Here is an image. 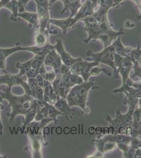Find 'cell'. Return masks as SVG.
Returning <instances> with one entry per match:
<instances>
[{
  "label": "cell",
  "instance_id": "cell-28",
  "mask_svg": "<svg viewBox=\"0 0 141 158\" xmlns=\"http://www.w3.org/2000/svg\"><path fill=\"white\" fill-rule=\"evenodd\" d=\"M35 79L38 85L43 88L44 83V79L43 78V77L41 75H40L39 74H38L37 76L35 77Z\"/></svg>",
  "mask_w": 141,
  "mask_h": 158
},
{
  "label": "cell",
  "instance_id": "cell-38",
  "mask_svg": "<svg viewBox=\"0 0 141 158\" xmlns=\"http://www.w3.org/2000/svg\"><path fill=\"white\" fill-rule=\"evenodd\" d=\"M49 1V4H50V6L51 7V6H53L54 4L58 0H48Z\"/></svg>",
  "mask_w": 141,
  "mask_h": 158
},
{
  "label": "cell",
  "instance_id": "cell-16",
  "mask_svg": "<svg viewBox=\"0 0 141 158\" xmlns=\"http://www.w3.org/2000/svg\"><path fill=\"white\" fill-rule=\"evenodd\" d=\"M63 4V9L61 11L62 14H64L66 11L70 12V17L75 16L81 6L82 5V0H59Z\"/></svg>",
  "mask_w": 141,
  "mask_h": 158
},
{
  "label": "cell",
  "instance_id": "cell-36",
  "mask_svg": "<svg viewBox=\"0 0 141 158\" xmlns=\"http://www.w3.org/2000/svg\"><path fill=\"white\" fill-rule=\"evenodd\" d=\"M102 131H102V128H100V127H97V128H96V129H95V132H96V133H97V135L101 134Z\"/></svg>",
  "mask_w": 141,
  "mask_h": 158
},
{
  "label": "cell",
  "instance_id": "cell-3",
  "mask_svg": "<svg viewBox=\"0 0 141 158\" xmlns=\"http://www.w3.org/2000/svg\"><path fill=\"white\" fill-rule=\"evenodd\" d=\"M94 79L88 82H83L80 85H76L70 90L66 95V100L68 106L72 108L77 106L86 113L90 112L89 108L86 107L88 95L94 86Z\"/></svg>",
  "mask_w": 141,
  "mask_h": 158
},
{
  "label": "cell",
  "instance_id": "cell-42",
  "mask_svg": "<svg viewBox=\"0 0 141 158\" xmlns=\"http://www.w3.org/2000/svg\"></svg>",
  "mask_w": 141,
  "mask_h": 158
},
{
  "label": "cell",
  "instance_id": "cell-37",
  "mask_svg": "<svg viewBox=\"0 0 141 158\" xmlns=\"http://www.w3.org/2000/svg\"><path fill=\"white\" fill-rule=\"evenodd\" d=\"M95 131V129L94 127H90L89 129V132L91 135H93V133H94Z\"/></svg>",
  "mask_w": 141,
  "mask_h": 158
},
{
  "label": "cell",
  "instance_id": "cell-14",
  "mask_svg": "<svg viewBox=\"0 0 141 158\" xmlns=\"http://www.w3.org/2000/svg\"><path fill=\"white\" fill-rule=\"evenodd\" d=\"M61 74H63L66 85V95L73 86L76 85H80L84 82L82 77L78 75L72 73L70 72V70L68 71V72Z\"/></svg>",
  "mask_w": 141,
  "mask_h": 158
},
{
  "label": "cell",
  "instance_id": "cell-1",
  "mask_svg": "<svg viewBox=\"0 0 141 158\" xmlns=\"http://www.w3.org/2000/svg\"><path fill=\"white\" fill-rule=\"evenodd\" d=\"M98 9L95 11L93 16L98 27L93 40H98L103 44L104 48L112 44L118 36L124 34L123 29L116 31L111 27L107 19V13L110 8L113 7V0H100Z\"/></svg>",
  "mask_w": 141,
  "mask_h": 158
},
{
  "label": "cell",
  "instance_id": "cell-22",
  "mask_svg": "<svg viewBox=\"0 0 141 158\" xmlns=\"http://www.w3.org/2000/svg\"><path fill=\"white\" fill-rule=\"evenodd\" d=\"M38 112V110L31 109L25 115H24V118L23 124L21 128L22 134H23L25 131H26L27 126H29L31 122L34 121V118Z\"/></svg>",
  "mask_w": 141,
  "mask_h": 158
},
{
  "label": "cell",
  "instance_id": "cell-31",
  "mask_svg": "<svg viewBox=\"0 0 141 158\" xmlns=\"http://www.w3.org/2000/svg\"><path fill=\"white\" fill-rule=\"evenodd\" d=\"M2 108V103H0V135L2 136L3 135V125L2 123V119L1 117V111Z\"/></svg>",
  "mask_w": 141,
  "mask_h": 158
},
{
  "label": "cell",
  "instance_id": "cell-30",
  "mask_svg": "<svg viewBox=\"0 0 141 158\" xmlns=\"http://www.w3.org/2000/svg\"><path fill=\"white\" fill-rule=\"evenodd\" d=\"M133 2H134L136 4V6H137L138 9L139 10V15L137 18V20L138 21L141 20V0H131Z\"/></svg>",
  "mask_w": 141,
  "mask_h": 158
},
{
  "label": "cell",
  "instance_id": "cell-4",
  "mask_svg": "<svg viewBox=\"0 0 141 158\" xmlns=\"http://www.w3.org/2000/svg\"><path fill=\"white\" fill-rule=\"evenodd\" d=\"M54 49V46L50 43L44 47H37L36 45L30 47H23L21 43L17 42L15 47L10 48H0V69L6 71V60L7 58L18 51H28L35 54H47L50 51Z\"/></svg>",
  "mask_w": 141,
  "mask_h": 158
},
{
  "label": "cell",
  "instance_id": "cell-6",
  "mask_svg": "<svg viewBox=\"0 0 141 158\" xmlns=\"http://www.w3.org/2000/svg\"><path fill=\"white\" fill-rule=\"evenodd\" d=\"M36 4L37 13L39 22V30L44 32L48 30L50 34H57V30H53L50 27V4L48 0H34Z\"/></svg>",
  "mask_w": 141,
  "mask_h": 158
},
{
  "label": "cell",
  "instance_id": "cell-26",
  "mask_svg": "<svg viewBox=\"0 0 141 158\" xmlns=\"http://www.w3.org/2000/svg\"><path fill=\"white\" fill-rule=\"evenodd\" d=\"M56 74L53 70L48 71L45 73L44 76H43V78L45 81H48L49 82L52 83L54 80L56 79Z\"/></svg>",
  "mask_w": 141,
  "mask_h": 158
},
{
  "label": "cell",
  "instance_id": "cell-17",
  "mask_svg": "<svg viewBox=\"0 0 141 158\" xmlns=\"http://www.w3.org/2000/svg\"><path fill=\"white\" fill-rule=\"evenodd\" d=\"M18 17L25 20L28 23L29 28H33L35 31L39 29V22L37 12L24 11L18 15Z\"/></svg>",
  "mask_w": 141,
  "mask_h": 158
},
{
  "label": "cell",
  "instance_id": "cell-34",
  "mask_svg": "<svg viewBox=\"0 0 141 158\" xmlns=\"http://www.w3.org/2000/svg\"><path fill=\"white\" fill-rule=\"evenodd\" d=\"M18 1L19 3L22 4H23L24 6H26L27 4L30 0H18Z\"/></svg>",
  "mask_w": 141,
  "mask_h": 158
},
{
  "label": "cell",
  "instance_id": "cell-25",
  "mask_svg": "<svg viewBox=\"0 0 141 158\" xmlns=\"http://www.w3.org/2000/svg\"><path fill=\"white\" fill-rule=\"evenodd\" d=\"M33 97L34 99L39 100H43L44 99V89L41 86H36L34 91L33 93Z\"/></svg>",
  "mask_w": 141,
  "mask_h": 158
},
{
  "label": "cell",
  "instance_id": "cell-39",
  "mask_svg": "<svg viewBox=\"0 0 141 158\" xmlns=\"http://www.w3.org/2000/svg\"><path fill=\"white\" fill-rule=\"evenodd\" d=\"M4 99H3V98H2V95L0 94V103H2L3 102V101Z\"/></svg>",
  "mask_w": 141,
  "mask_h": 158
},
{
  "label": "cell",
  "instance_id": "cell-2",
  "mask_svg": "<svg viewBox=\"0 0 141 158\" xmlns=\"http://www.w3.org/2000/svg\"><path fill=\"white\" fill-rule=\"evenodd\" d=\"M12 88L6 86L3 90H0V94L4 100L9 102V106L11 107L12 111L9 113L10 123H12L16 116L24 115L31 110L34 98L25 94L23 95H15L12 92Z\"/></svg>",
  "mask_w": 141,
  "mask_h": 158
},
{
  "label": "cell",
  "instance_id": "cell-20",
  "mask_svg": "<svg viewBox=\"0 0 141 158\" xmlns=\"http://www.w3.org/2000/svg\"><path fill=\"white\" fill-rule=\"evenodd\" d=\"M50 33L48 30H46L44 32H42L39 30L35 31V34L34 37L35 45L37 47H44L47 45L49 42V36Z\"/></svg>",
  "mask_w": 141,
  "mask_h": 158
},
{
  "label": "cell",
  "instance_id": "cell-15",
  "mask_svg": "<svg viewBox=\"0 0 141 158\" xmlns=\"http://www.w3.org/2000/svg\"><path fill=\"white\" fill-rule=\"evenodd\" d=\"M54 106L65 117L67 120L69 121L73 118L75 111L68 106L66 99L60 98Z\"/></svg>",
  "mask_w": 141,
  "mask_h": 158
},
{
  "label": "cell",
  "instance_id": "cell-32",
  "mask_svg": "<svg viewBox=\"0 0 141 158\" xmlns=\"http://www.w3.org/2000/svg\"><path fill=\"white\" fill-rule=\"evenodd\" d=\"M104 154L100 151H97L91 155V156L89 158H103Z\"/></svg>",
  "mask_w": 141,
  "mask_h": 158
},
{
  "label": "cell",
  "instance_id": "cell-7",
  "mask_svg": "<svg viewBox=\"0 0 141 158\" xmlns=\"http://www.w3.org/2000/svg\"><path fill=\"white\" fill-rule=\"evenodd\" d=\"M26 133L29 139V149L32 158H43V150L45 146V137L42 132L35 133L28 127Z\"/></svg>",
  "mask_w": 141,
  "mask_h": 158
},
{
  "label": "cell",
  "instance_id": "cell-24",
  "mask_svg": "<svg viewBox=\"0 0 141 158\" xmlns=\"http://www.w3.org/2000/svg\"><path fill=\"white\" fill-rule=\"evenodd\" d=\"M47 54H35L32 58V68L39 71V69L44 65V60Z\"/></svg>",
  "mask_w": 141,
  "mask_h": 158
},
{
  "label": "cell",
  "instance_id": "cell-40",
  "mask_svg": "<svg viewBox=\"0 0 141 158\" xmlns=\"http://www.w3.org/2000/svg\"><path fill=\"white\" fill-rule=\"evenodd\" d=\"M7 158V156H2L0 155V158Z\"/></svg>",
  "mask_w": 141,
  "mask_h": 158
},
{
  "label": "cell",
  "instance_id": "cell-35",
  "mask_svg": "<svg viewBox=\"0 0 141 158\" xmlns=\"http://www.w3.org/2000/svg\"><path fill=\"white\" fill-rule=\"evenodd\" d=\"M89 1L92 2V4H93L94 6H96L97 7L98 6V3H99V1H100V0H89Z\"/></svg>",
  "mask_w": 141,
  "mask_h": 158
},
{
  "label": "cell",
  "instance_id": "cell-8",
  "mask_svg": "<svg viewBox=\"0 0 141 158\" xmlns=\"http://www.w3.org/2000/svg\"><path fill=\"white\" fill-rule=\"evenodd\" d=\"M100 63L95 61H82L75 63L70 67V72L82 77L84 82L89 81L91 77V71L93 68L99 66Z\"/></svg>",
  "mask_w": 141,
  "mask_h": 158
},
{
  "label": "cell",
  "instance_id": "cell-29",
  "mask_svg": "<svg viewBox=\"0 0 141 158\" xmlns=\"http://www.w3.org/2000/svg\"><path fill=\"white\" fill-rule=\"evenodd\" d=\"M38 74H39V72L37 70L32 68L31 69L30 71L27 73L26 76H27V78H35Z\"/></svg>",
  "mask_w": 141,
  "mask_h": 158
},
{
  "label": "cell",
  "instance_id": "cell-27",
  "mask_svg": "<svg viewBox=\"0 0 141 158\" xmlns=\"http://www.w3.org/2000/svg\"><path fill=\"white\" fill-rule=\"evenodd\" d=\"M27 82L28 83L29 86L31 90V91L32 92L33 96V92L34 91V90H35L36 88V86H38V84L36 83V81L35 78H27Z\"/></svg>",
  "mask_w": 141,
  "mask_h": 158
},
{
  "label": "cell",
  "instance_id": "cell-13",
  "mask_svg": "<svg viewBox=\"0 0 141 158\" xmlns=\"http://www.w3.org/2000/svg\"><path fill=\"white\" fill-rule=\"evenodd\" d=\"M96 7L97 6L92 4V2L89 0H86L85 2L82 3V5L75 16L73 17L75 24L83 19L85 18L93 15L95 11V9Z\"/></svg>",
  "mask_w": 141,
  "mask_h": 158
},
{
  "label": "cell",
  "instance_id": "cell-9",
  "mask_svg": "<svg viewBox=\"0 0 141 158\" xmlns=\"http://www.w3.org/2000/svg\"><path fill=\"white\" fill-rule=\"evenodd\" d=\"M3 72L4 74L0 75V85H6L11 88L14 86H21L24 90L25 94L32 96V92L28 83L24 81L22 77H19L18 74L9 73L6 71H3Z\"/></svg>",
  "mask_w": 141,
  "mask_h": 158
},
{
  "label": "cell",
  "instance_id": "cell-5",
  "mask_svg": "<svg viewBox=\"0 0 141 158\" xmlns=\"http://www.w3.org/2000/svg\"><path fill=\"white\" fill-rule=\"evenodd\" d=\"M115 52V50L114 45L112 43L111 45L106 48H104L103 50L101 52L95 53L89 50H88L86 54L89 57V59H91V61H95L99 63L107 65L113 69L114 71V75L113 76L114 77L118 70V69L115 64L114 59Z\"/></svg>",
  "mask_w": 141,
  "mask_h": 158
},
{
  "label": "cell",
  "instance_id": "cell-23",
  "mask_svg": "<svg viewBox=\"0 0 141 158\" xmlns=\"http://www.w3.org/2000/svg\"><path fill=\"white\" fill-rule=\"evenodd\" d=\"M32 59L23 63L18 62L16 63L15 66L16 68L19 70V73L17 74L19 77H22L23 76L27 75V73L32 69Z\"/></svg>",
  "mask_w": 141,
  "mask_h": 158
},
{
  "label": "cell",
  "instance_id": "cell-41",
  "mask_svg": "<svg viewBox=\"0 0 141 158\" xmlns=\"http://www.w3.org/2000/svg\"><path fill=\"white\" fill-rule=\"evenodd\" d=\"M1 71H2V70H1V69H0V73H1Z\"/></svg>",
  "mask_w": 141,
  "mask_h": 158
},
{
  "label": "cell",
  "instance_id": "cell-21",
  "mask_svg": "<svg viewBox=\"0 0 141 158\" xmlns=\"http://www.w3.org/2000/svg\"><path fill=\"white\" fill-rule=\"evenodd\" d=\"M9 11H11L12 15L10 17V20L13 21H18V15H19V2L18 0H10L4 6Z\"/></svg>",
  "mask_w": 141,
  "mask_h": 158
},
{
  "label": "cell",
  "instance_id": "cell-33",
  "mask_svg": "<svg viewBox=\"0 0 141 158\" xmlns=\"http://www.w3.org/2000/svg\"><path fill=\"white\" fill-rule=\"evenodd\" d=\"M123 1L124 0H113V7H118Z\"/></svg>",
  "mask_w": 141,
  "mask_h": 158
},
{
  "label": "cell",
  "instance_id": "cell-19",
  "mask_svg": "<svg viewBox=\"0 0 141 158\" xmlns=\"http://www.w3.org/2000/svg\"><path fill=\"white\" fill-rule=\"evenodd\" d=\"M50 23V24L56 25V27L61 29L64 35L66 34L68 30L70 28L73 27L75 24L73 18H71L70 16L68 18L62 19H51Z\"/></svg>",
  "mask_w": 141,
  "mask_h": 158
},
{
  "label": "cell",
  "instance_id": "cell-11",
  "mask_svg": "<svg viewBox=\"0 0 141 158\" xmlns=\"http://www.w3.org/2000/svg\"><path fill=\"white\" fill-rule=\"evenodd\" d=\"M54 49L57 51L61 57V60L64 64L71 67L75 63L83 60L81 58H73L65 49L63 41L61 39L57 38L56 40V43Z\"/></svg>",
  "mask_w": 141,
  "mask_h": 158
},
{
  "label": "cell",
  "instance_id": "cell-10",
  "mask_svg": "<svg viewBox=\"0 0 141 158\" xmlns=\"http://www.w3.org/2000/svg\"><path fill=\"white\" fill-rule=\"evenodd\" d=\"M60 115H63V114L54 106L44 101V106L38 111L34 118V121H40L43 118H51L53 121L54 125L56 126L59 122L57 118Z\"/></svg>",
  "mask_w": 141,
  "mask_h": 158
},
{
  "label": "cell",
  "instance_id": "cell-12",
  "mask_svg": "<svg viewBox=\"0 0 141 158\" xmlns=\"http://www.w3.org/2000/svg\"><path fill=\"white\" fill-rule=\"evenodd\" d=\"M62 61L61 57L55 49L50 51L45 56L44 65L45 66L52 67L56 73L58 72L62 66Z\"/></svg>",
  "mask_w": 141,
  "mask_h": 158
},
{
  "label": "cell",
  "instance_id": "cell-18",
  "mask_svg": "<svg viewBox=\"0 0 141 158\" xmlns=\"http://www.w3.org/2000/svg\"><path fill=\"white\" fill-rule=\"evenodd\" d=\"M52 85L59 97L66 99V85L62 74H56V77L52 83Z\"/></svg>",
  "mask_w": 141,
  "mask_h": 158
}]
</instances>
